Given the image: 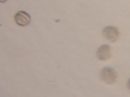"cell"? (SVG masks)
Returning <instances> with one entry per match:
<instances>
[{"mask_svg": "<svg viewBox=\"0 0 130 97\" xmlns=\"http://www.w3.org/2000/svg\"><path fill=\"white\" fill-rule=\"evenodd\" d=\"M100 77L104 82L109 85H111L116 81L117 72L112 67H105L100 71Z\"/></svg>", "mask_w": 130, "mask_h": 97, "instance_id": "6da1fadb", "label": "cell"}, {"mask_svg": "<svg viewBox=\"0 0 130 97\" xmlns=\"http://www.w3.org/2000/svg\"><path fill=\"white\" fill-rule=\"evenodd\" d=\"M104 37L111 42L116 41L119 36V32L116 27L108 26L105 27L102 30Z\"/></svg>", "mask_w": 130, "mask_h": 97, "instance_id": "7a4b0ae2", "label": "cell"}, {"mask_svg": "<svg viewBox=\"0 0 130 97\" xmlns=\"http://www.w3.org/2000/svg\"><path fill=\"white\" fill-rule=\"evenodd\" d=\"M16 23L21 26H28L31 22V17L28 13L23 11L17 12L14 16Z\"/></svg>", "mask_w": 130, "mask_h": 97, "instance_id": "3957f363", "label": "cell"}, {"mask_svg": "<svg viewBox=\"0 0 130 97\" xmlns=\"http://www.w3.org/2000/svg\"><path fill=\"white\" fill-rule=\"evenodd\" d=\"M111 47L108 44L101 45L96 51V57L100 61H105L108 60L111 57Z\"/></svg>", "mask_w": 130, "mask_h": 97, "instance_id": "277c9868", "label": "cell"}, {"mask_svg": "<svg viewBox=\"0 0 130 97\" xmlns=\"http://www.w3.org/2000/svg\"><path fill=\"white\" fill-rule=\"evenodd\" d=\"M127 87L128 90L130 91V78L128 80L127 83Z\"/></svg>", "mask_w": 130, "mask_h": 97, "instance_id": "5b68a950", "label": "cell"}, {"mask_svg": "<svg viewBox=\"0 0 130 97\" xmlns=\"http://www.w3.org/2000/svg\"><path fill=\"white\" fill-rule=\"evenodd\" d=\"M8 0H0V2L2 3H4L6 2Z\"/></svg>", "mask_w": 130, "mask_h": 97, "instance_id": "8992f818", "label": "cell"}]
</instances>
